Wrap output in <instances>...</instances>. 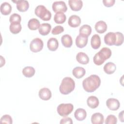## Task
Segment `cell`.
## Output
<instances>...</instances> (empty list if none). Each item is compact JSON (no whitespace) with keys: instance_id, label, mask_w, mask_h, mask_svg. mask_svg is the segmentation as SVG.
<instances>
[{"instance_id":"6da1fadb","label":"cell","mask_w":124,"mask_h":124,"mask_svg":"<svg viewBox=\"0 0 124 124\" xmlns=\"http://www.w3.org/2000/svg\"><path fill=\"white\" fill-rule=\"evenodd\" d=\"M101 84V79L96 75H91L82 81L84 90L88 93L94 92L98 88Z\"/></svg>"},{"instance_id":"7a4b0ae2","label":"cell","mask_w":124,"mask_h":124,"mask_svg":"<svg viewBox=\"0 0 124 124\" xmlns=\"http://www.w3.org/2000/svg\"><path fill=\"white\" fill-rule=\"evenodd\" d=\"M111 51L108 47H103L99 52L95 54L93 58L94 64L97 65L102 64L104 62L111 56Z\"/></svg>"},{"instance_id":"3957f363","label":"cell","mask_w":124,"mask_h":124,"mask_svg":"<svg viewBox=\"0 0 124 124\" xmlns=\"http://www.w3.org/2000/svg\"><path fill=\"white\" fill-rule=\"evenodd\" d=\"M75 88L74 80L70 77H65L62 81L59 87L60 93L62 94H68L71 93Z\"/></svg>"},{"instance_id":"277c9868","label":"cell","mask_w":124,"mask_h":124,"mask_svg":"<svg viewBox=\"0 0 124 124\" xmlns=\"http://www.w3.org/2000/svg\"><path fill=\"white\" fill-rule=\"evenodd\" d=\"M35 14L44 21H49L51 17V12L43 5H38L35 9Z\"/></svg>"},{"instance_id":"5b68a950","label":"cell","mask_w":124,"mask_h":124,"mask_svg":"<svg viewBox=\"0 0 124 124\" xmlns=\"http://www.w3.org/2000/svg\"><path fill=\"white\" fill-rule=\"evenodd\" d=\"M74 109L73 105L71 103L60 104L57 108L58 114L62 117H66L70 114Z\"/></svg>"},{"instance_id":"8992f818","label":"cell","mask_w":124,"mask_h":124,"mask_svg":"<svg viewBox=\"0 0 124 124\" xmlns=\"http://www.w3.org/2000/svg\"><path fill=\"white\" fill-rule=\"evenodd\" d=\"M44 43L39 38L33 39L30 43V48L33 52H38L42 50L43 48Z\"/></svg>"},{"instance_id":"52a82bcc","label":"cell","mask_w":124,"mask_h":124,"mask_svg":"<svg viewBox=\"0 0 124 124\" xmlns=\"http://www.w3.org/2000/svg\"><path fill=\"white\" fill-rule=\"evenodd\" d=\"M53 11L57 13L59 12L64 13L67 10V7L63 1H54L52 5Z\"/></svg>"},{"instance_id":"ba28073f","label":"cell","mask_w":124,"mask_h":124,"mask_svg":"<svg viewBox=\"0 0 124 124\" xmlns=\"http://www.w3.org/2000/svg\"><path fill=\"white\" fill-rule=\"evenodd\" d=\"M106 105L109 109L111 110H117L119 109L120 104L118 99L110 98L106 101Z\"/></svg>"},{"instance_id":"9c48e42d","label":"cell","mask_w":124,"mask_h":124,"mask_svg":"<svg viewBox=\"0 0 124 124\" xmlns=\"http://www.w3.org/2000/svg\"><path fill=\"white\" fill-rule=\"evenodd\" d=\"M13 1L16 3V8L19 12H24L27 11L29 8V3L27 0H20Z\"/></svg>"},{"instance_id":"30bf717a","label":"cell","mask_w":124,"mask_h":124,"mask_svg":"<svg viewBox=\"0 0 124 124\" xmlns=\"http://www.w3.org/2000/svg\"><path fill=\"white\" fill-rule=\"evenodd\" d=\"M68 4L71 10L74 11L80 10L83 6V2L80 0H69Z\"/></svg>"},{"instance_id":"8fae6325","label":"cell","mask_w":124,"mask_h":124,"mask_svg":"<svg viewBox=\"0 0 124 124\" xmlns=\"http://www.w3.org/2000/svg\"><path fill=\"white\" fill-rule=\"evenodd\" d=\"M104 42L108 46L114 45L116 42V34L115 32H109L104 36Z\"/></svg>"},{"instance_id":"7c38bea8","label":"cell","mask_w":124,"mask_h":124,"mask_svg":"<svg viewBox=\"0 0 124 124\" xmlns=\"http://www.w3.org/2000/svg\"><path fill=\"white\" fill-rule=\"evenodd\" d=\"M39 97L43 100H48L52 96L51 92L47 88H43L40 90L38 93Z\"/></svg>"},{"instance_id":"4fadbf2b","label":"cell","mask_w":124,"mask_h":124,"mask_svg":"<svg viewBox=\"0 0 124 124\" xmlns=\"http://www.w3.org/2000/svg\"><path fill=\"white\" fill-rule=\"evenodd\" d=\"M88 38L87 37L79 34L76 39V45L79 48H83L88 43Z\"/></svg>"},{"instance_id":"5bb4252c","label":"cell","mask_w":124,"mask_h":124,"mask_svg":"<svg viewBox=\"0 0 124 124\" xmlns=\"http://www.w3.org/2000/svg\"><path fill=\"white\" fill-rule=\"evenodd\" d=\"M68 25L72 28H76L79 26L81 23V19L79 16L76 15H72L68 19Z\"/></svg>"},{"instance_id":"9a60e30c","label":"cell","mask_w":124,"mask_h":124,"mask_svg":"<svg viewBox=\"0 0 124 124\" xmlns=\"http://www.w3.org/2000/svg\"><path fill=\"white\" fill-rule=\"evenodd\" d=\"M76 60L78 62L82 64H88L89 62L88 56L84 52H78L76 55Z\"/></svg>"},{"instance_id":"2e32d148","label":"cell","mask_w":124,"mask_h":124,"mask_svg":"<svg viewBox=\"0 0 124 124\" xmlns=\"http://www.w3.org/2000/svg\"><path fill=\"white\" fill-rule=\"evenodd\" d=\"M104 122V116L100 113H95L91 117V122L93 124H102Z\"/></svg>"},{"instance_id":"e0dca14e","label":"cell","mask_w":124,"mask_h":124,"mask_svg":"<svg viewBox=\"0 0 124 124\" xmlns=\"http://www.w3.org/2000/svg\"><path fill=\"white\" fill-rule=\"evenodd\" d=\"M74 116L78 121H82L86 118L87 116V112L84 109L78 108L75 111Z\"/></svg>"},{"instance_id":"ac0fdd59","label":"cell","mask_w":124,"mask_h":124,"mask_svg":"<svg viewBox=\"0 0 124 124\" xmlns=\"http://www.w3.org/2000/svg\"><path fill=\"white\" fill-rule=\"evenodd\" d=\"M59 46V43L57 39L55 38H50L47 42V46L48 49L51 51H54L57 49Z\"/></svg>"},{"instance_id":"d6986e66","label":"cell","mask_w":124,"mask_h":124,"mask_svg":"<svg viewBox=\"0 0 124 124\" xmlns=\"http://www.w3.org/2000/svg\"><path fill=\"white\" fill-rule=\"evenodd\" d=\"M51 26L49 23H44L40 25L39 28V32L41 35L46 36L49 34L51 31Z\"/></svg>"},{"instance_id":"ffe728a7","label":"cell","mask_w":124,"mask_h":124,"mask_svg":"<svg viewBox=\"0 0 124 124\" xmlns=\"http://www.w3.org/2000/svg\"><path fill=\"white\" fill-rule=\"evenodd\" d=\"M101 44V39L99 35L97 34L93 35L91 40V45L92 48L94 49H97L100 47Z\"/></svg>"},{"instance_id":"44dd1931","label":"cell","mask_w":124,"mask_h":124,"mask_svg":"<svg viewBox=\"0 0 124 124\" xmlns=\"http://www.w3.org/2000/svg\"><path fill=\"white\" fill-rule=\"evenodd\" d=\"M87 104L90 108H95L98 106L99 101L97 97L92 95L87 98Z\"/></svg>"},{"instance_id":"7402d4cb","label":"cell","mask_w":124,"mask_h":124,"mask_svg":"<svg viewBox=\"0 0 124 124\" xmlns=\"http://www.w3.org/2000/svg\"><path fill=\"white\" fill-rule=\"evenodd\" d=\"M95 29L97 32L99 33H103L107 30V25L105 21L100 20L96 23L95 25Z\"/></svg>"},{"instance_id":"603a6c76","label":"cell","mask_w":124,"mask_h":124,"mask_svg":"<svg viewBox=\"0 0 124 124\" xmlns=\"http://www.w3.org/2000/svg\"><path fill=\"white\" fill-rule=\"evenodd\" d=\"M85 69L84 68L80 66L75 67L72 71L73 75L76 78L78 79L82 78L85 75Z\"/></svg>"},{"instance_id":"cb8c5ba5","label":"cell","mask_w":124,"mask_h":124,"mask_svg":"<svg viewBox=\"0 0 124 124\" xmlns=\"http://www.w3.org/2000/svg\"><path fill=\"white\" fill-rule=\"evenodd\" d=\"M61 42L62 45L65 47H70L73 44L72 37L68 34H64L61 37Z\"/></svg>"},{"instance_id":"d4e9b609","label":"cell","mask_w":124,"mask_h":124,"mask_svg":"<svg viewBox=\"0 0 124 124\" xmlns=\"http://www.w3.org/2000/svg\"><path fill=\"white\" fill-rule=\"evenodd\" d=\"M0 10L1 13L3 15H9L12 11V6L7 2H4L0 5Z\"/></svg>"},{"instance_id":"484cf974","label":"cell","mask_w":124,"mask_h":124,"mask_svg":"<svg viewBox=\"0 0 124 124\" xmlns=\"http://www.w3.org/2000/svg\"><path fill=\"white\" fill-rule=\"evenodd\" d=\"M103 69L106 74L110 75L115 72L116 70V66L114 63L108 62L105 64L103 67Z\"/></svg>"},{"instance_id":"4316f807","label":"cell","mask_w":124,"mask_h":124,"mask_svg":"<svg viewBox=\"0 0 124 124\" xmlns=\"http://www.w3.org/2000/svg\"><path fill=\"white\" fill-rule=\"evenodd\" d=\"M40 26V21L36 18H33L29 20L28 23V27L32 31L36 30L39 28Z\"/></svg>"},{"instance_id":"83f0119b","label":"cell","mask_w":124,"mask_h":124,"mask_svg":"<svg viewBox=\"0 0 124 124\" xmlns=\"http://www.w3.org/2000/svg\"><path fill=\"white\" fill-rule=\"evenodd\" d=\"M79 32L80 34L88 37L92 32V28L89 25H83L80 28Z\"/></svg>"},{"instance_id":"f1b7e54d","label":"cell","mask_w":124,"mask_h":124,"mask_svg":"<svg viewBox=\"0 0 124 124\" xmlns=\"http://www.w3.org/2000/svg\"><path fill=\"white\" fill-rule=\"evenodd\" d=\"M66 19L65 15L62 12L56 13L54 16V20L57 24H62L65 22Z\"/></svg>"},{"instance_id":"f546056e","label":"cell","mask_w":124,"mask_h":124,"mask_svg":"<svg viewBox=\"0 0 124 124\" xmlns=\"http://www.w3.org/2000/svg\"><path fill=\"white\" fill-rule=\"evenodd\" d=\"M35 73V70L33 67L26 66L22 70L23 75L27 78H31L34 76Z\"/></svg>"},{"instance_id":"4dcf8cb0","label":"cell","mask_w":124,"mask_h":124,"mask_svg":"<svg viewBox=\"0 0 124 124\" xmlns=\"http://www.w3.org/2000/svg\"><path fill=\"white\" fill-rule=\"evenodd\" d=\"M9 29L11 31L13 34H17L20 32L22 27L20 23H11Z\"/></svg>"},{"instance_id":"1f68e13d","label":"cell","mask_w":124,"mask_h":124,"mask_svg":"<svg viewBox=\"0 0 124 124\" xmlns=\"http://www.w3.org/2000/svg\"><path fill=\"white\" fill-rule=\"evenodd\" d=\"M115 33L116 34V42L114 45L116 46H121L124 42V35L122 32L118 31Z\"/></svg>"},{"instance_id":"d6a6232c","label":"cell","mask_w":124,"mask_h":124,"mask_svg":"<svg viewBox=\"0 0 124 124\" xmlns=\"http://www.w3.org/2000/svg\"><path fill=\"white\" fill-rule=\"evenodd\" d=\"M21 21L20 16L17 14L14 13L10 17L9 21L11 23H20Z\"/></svg>"},{"instance_id":"836d02e7","label":"cell","mask_w":124,"mask_h":124,"mask_svg":"<svg viewBox=\"0 0 124 124\" xmlns=\"http://www.w3.org/2000/svg\"><path fill=\"white\" fill-rule=\"evenodd\" d=\"M105 123L106 124H116L117 123V119L115 115L110 114L106 118Z\"/></svg>"},{"instance_id":"e575fe53","label":"cell","mask_w":124,"mask_h":124,"mask_svg":"<svg viewBox=\"0 0 124 124\" xmlns=\"http://www.w3.org/2000/svg\"><path fill=\"white\" fill-rule=\"evenodd\" d=\"M1 123H5L8 124H11L13 123V120L11 116L8 114L3 115L0 120Z\"/></svg>"},{"instance_id":"d590c367","label":"cell","mask_w":124,"mask_h":124,"mask_svg":"<svg viewBox=\"0 0 124 124\" xmlns=\"http://www.w3.org/2000/svg\"><path fill=\"white\" fill-rule=\"evenodd\" d=\"M63 31H64L63 27L59 25V26H56L55 27H54L52 29L51 31V33L54 35H57L62 32Z\"/></svg>"},{"instance_id":"8d00e7d4","label":"cell","mask_w":124,"mask_h":124,"mask_svg":"<svg viewBox=\"0 0 124 124\" xmlns=\"http://www.w3.org/2000/svg\"><path fill=\"white\" fill-rule=\"evenodd\" d=\"M115 0H103V3L104 5L108 7H111L113 6L115 3Z\"/></svg>"},{"instance_id":"74e56055","label":"cell","mask_w":124,"mask_h":124,"mask_svg":"<svg viewBox=\"0 0 124 124\" xmlns=\"http://www.w3.org/2000/svg\"><path fill=\"white\" fill-rule=\"evenodd\" d=\"M61 124H72L73 121L71 118L69 117H66L63 119H62L60 121Z\"/></svg>"},{"instance_id":"f35d334b","label":"cell","mask_w":124,"mask_h":124,"mask_svg":"<svg viewBox=\"0 0 124 124\" xmlns=\"http://www.w3.org/2000/svg\"><path fill=\"white\" fill-rule=\"evenodd\" d=\"M124 110L122 111L119 114V119L122 122H124Z\"/></svg>"},{"instance_id":"ab89813d","label":"cell","mask_w":124,"mask_h":124,"mask_svg":"<svg viewBox=\"0 0 124 124\" xmlns=\"http://www.w3.org/2000/svg\"><path fill=\"white\" fill-rule=\"evenodd\" d=\"M0 61H1V64H0V67H2L3 66V65H4L5 63V59L3 58V57L2 56H0Z\"/></svg>"}]
</instances>
